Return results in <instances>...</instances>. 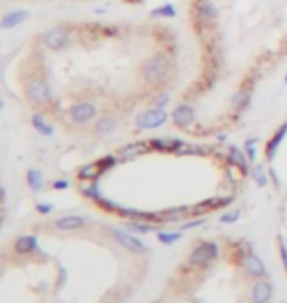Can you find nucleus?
Instances as JSON below:
<instances>
[{"label":"nucleus","mask_w":287,"mask_h":303,"mask_svg":"<svg viewBox=\"0 0 287 303\" xmlns=\"http://www.w3.org/2000/svg\"><path fill=\"white\" fill-rule=\"evenodd\" d=\"M144 79L148 83H161L169 73V61L165 55H154L144 63Z\"/></svg>","instance_id":"f257e3e1"},{"label":"nucleus","mask_w":287,"mask_h":303,"mask_svg":"<svg viewBox=\"0 0 287 303\" xmlns=\"http://www.w3.org/2000/svg\"><path fill=\"white\" fill-rule=\"evenodd\" d=\"M219 256V246L215 242H203L199 244L189 256V264L193 266H207Z\"/></svg>","instance_id":"f03ea898"},{"label":"nucleus","mask_w":287,"mask_h":303,"mask_svg":"<svg viewBox=\"0 0 287 303\" xmlns=\"http://www.w3.org/2000/svg\"><path fill=\"white\" fill-rule=\"evenodd\" d=\"M165 120H167V114H165V110H163V108H152V110H146V112H142V114L136 118L138 126H140V128H146V130H154V128H158V126H161V124H165Z\"/></svg>","instance_id":"7ed1b4c3"},{"label":"nucleus","mask_w":287,"mask_h":303,"mask_svg":"<svg viewBox=\"0 0 287 303\" xmlns=\"http://www.w3.org/2000/svg\"><path fill=\"white\" fill-rule=\"evenodd\" d=\"M28 97L30 101L35 104H45V102L51 99V91H49V85H45L41 79H32L28 83Z\"/></svg>","instance_id":"20e7f679"},{"label":"nucleus","mask_w":287,"mask_h":303,"mask_svg":"<svg viewBox=\"0 0 287 303\" xmlns=\"http://www.w3.org/2000/svg\"><path fill=\"white\" fill-rule=\"evenodd\" d=\"M112 236L124 246V248H128L130 252H134V254H142V252H146L148 250V246L140 240V238H136V236L128 235L126 231H120V229H114L112 231Z\"/></svg>","instance_id":"39448f33"},{"label":"nucleus","mask_w":287,"mask_h":303,"mask_svg":"<svg viewBox=\"0 0 287 303\" xmlns=\"http://www.w3.org/2000/svg\"><path fill=\"white\" fill-rule=\"evenodd\" d=\"M43 43L49 47V49H63L65 45L69 43V32L63 28H53L49 32L43 34Z\"/></svg>","instance_id":"423d86ee"},{"label":"nucleus","mask_w":287,"mask_h":303,"mask_svg":"<svg viewBox=\"0 0 287 303\" xmlns=\"http://www.w3.org/2000/svg\"><path fill=\"white\" fill-rule=\"evenodd\" d=\"M272 294H274L272 284L266 282V280L262 278V280H258L254 286H252L250 298H252V302L254 303H270L272 302Z\"/></svg>","instance_id":"0eeeda50"},{"label":"nucleus","mask_w":287,"mask_h":303,"mask_svg":"<svg viewBox=\"0 0 287 303\" xmlns=\"http://www.w3.org/2000/svg\"><path fill=\"white\" fill-rule=\"evenodd\" d=\"M96 114V108L93 104H89V102H81V104H75V106H71V110H69V116H71V120L73 122H89L93 116Z\"/></svg>","instance_id":"6e6552de"},{"label":"nucleus","mask_w":287,"mask_h":303,"mask_svg":"<svg viewBox=\"0 0 287 303\" xmlns=\"http://www.w3.org/2000/svg\"><path fill=\"white\" fill-rule=\"evenodd\" d=\"M244 268H246V272H248L252 278H258V280H262V278H266V276H268L264 262L256 256L254 252H250V254H246V256H244Z\"/></svg>","instance_id":"1a4fd4ad"},{"label":"nucleus","mask_w":287,"mask_h":303,"mask_svg":"<svg viewBox=\"0 0 287 303\" xmlns=\"http://www.w3.org/2000/svg\"><path fill=\"white\" fill-rule=\"evenodd\" d=\"M287 134V122L284 126H280L278 128V132L270 138V142L266 144V158L268 160H274L276 158V154H278V148H280V144L284 142V138Z\"/></svg>","instance_id":"9d476101"},{"label":"nucleus","mask_w":287,"mask_h":303,"mask_svg":"<svg viewBox=\"0 0 287 303\" xmlns=\"http://www.w3.org/2000/svg\"><path fill=\"white\" fill-rule=\"evenodd\" d=\"M193 116H195V110H193V106H189V104H181V106H177V108L173 110V120H175V124L181 126V128H185V126L191 124Z\"/></svg>","instance_id":"9b49d317"},{"label":"nucleus","mask_w":287,"mask_h":303,"mask_svg":"<svg viewBox=\"0 0 287 303\" xmlns=\"http://www.w3.org/2000/svg\"><path fill=\"white\" fill-rule=\"evenodd\" d=\"M185 146V142L177 140V138H156L152 140V148L161 150V152H179Z\"/></svg>","instance_id":"f8f14e48"},{"label":"nucleus","mask_w":287,"mask_h":303,"mask_svg":"<svg viewBox=\"0 0 287 303\" xmlns=\"http://www.w3.org/2000/svg\"><path fill=\"white\" fill-rule=\"evenodd\" d=\"M28 12L26 10H18V12H6L4 14V18L0 20V26L4 28V30H10V28H16L18 24H22V22H26L28 20Z\"/></svg>","instance_id":"ddd939ff"},{"label":"nucleus","mask_w":287,"mask_h":303,"mask_svg":"<svg viewBox=\"0 0 287 303\" xmlns=\"http://www.w3.org/2000/svg\"><path fill=\"white\" fill-rule=\"evenodd\" d=\"M85 225V219L83 217H77V215H69V217H61L55 221V227L59 231H77Z\"/></svg>","instance_id":"4468645a"},{"label":"nucleus","mask_w":287,"mask_h":303,"mask_svg":"<svg viewBox=\"0 0 287 303\" xmlns=\"http://www.w3.org/2000/svg\"><path fill=\"white\" fill-rule=\"evenodd\" d=\"M146 152H148V144L136 142V144H130V146H126V148L120 150V160L126 162V160H132V158L140 156V154H146Z\"/></svg>","instance_id":"2eb2a0df"},{"label":"nucleus","mask_w":287,"mask_h":303,"mask_svg":"<svg viewBox=\"0 0 287 303\" xmlns=\"http://www.w3.org/2000/svg\"><path fill=\"white\" fill-rule=\"evenodd\" d=\"M37 248V238L35 236H20L14 244V250L18 254H30Z\"/></svg>","instance_id":"dca6fc26"},{"label":"nucleus","mask_w":287,"mask_h":303,"mask_svg":"<svg viewBox=\"0 0 287 303\" xmlns=\"http://www.w3.org/2000/svg\"><path fill=\"white\" fill-rule=\"evenodd\" d=\"M228 162H230V166H232V168H238L242 173H246V171H248V162H246L244 154H242L238 148H230Z\"/></svg>","instance_id":"f3484780"},{"label":"nucleus","mask_w":287,"mask_h":303,"mask_svg":"<svg viewBox=\"0 0 287 303\" xmlns=\"http://www.w3.org/2000/svg\"><path fill=\"white\" fill-rule=\"evenodd\" d=\"M102 173V169L98 168V164H89V166H85V168L79 169V173H77V177L81 179V181H95L96 177Z\"/></svg>","instance_id":"a211bd4d"},{"label":"nucleus","mask_w":287,"mask_h":303,"mask_svg":"<svg viewBox=\"0 0 287 303\" xmlns=\"http://www.w3.org/2000/svg\"><path fill=\"white\" fill-rule=\"evenodd\" d=\"M32 126L41 136H51V134H53V128H51V126L45 122V118H43V116H39V114H33V116H32Z\"/></svg>","instance_id":"6ab92c4d"},{"label":"nucleus","mask_w":287,"mask_h":303,"mask_svg":"<svg viewBox=\"0 0 287 303\" xmlns=\"http://www.w3.org/2000/svg\"><path fill=\"white\" fill-rule=\"evenodd\" d=\"M126 231L148 235V233L154 231V225H152V223H146V221H130V223H126Z\"/></svg>","instance_id":"aec40b11"},{"label":"nucleus","mask_w":287,"mask_h":303,"mask_svg":"<svg viewBox=\"0 0 287 303\" xmlns=\"http://www.w3.org/2000/svg\"><path fill=\"white\" fill-rule=\"evenodd\" d=\"M28 185L32 191H41L43 189V177L37 169H30L28 171Z\"/></svg>","instance_id":"412c9836"},{"label":"nucleus","mask_w":287,"mask_h":303,"mask_svg":"<svg viewBox=\"0 0 287 303\" xmlns=\"http://www.w3.org/2000/svg\"><path fill=\"white\" fill-rule=\"evenodd\" d=\"M199 16H201V20L209 22V20H215V18H217V10H215V6H213L211 2H205V4L201 6Z\"/></svg>","instance_id":"4be33fe9"},{"label":"nucleus","mask_w":287,"mask_h":303,"mask_svg":"<svg viewBox=\"0 0 287 303\" xmlns=\"http://www.w3.org/2000/svg\"><path fill=\"white\" fill-rule=\"evenodd\" d=\"M183 238V233H158V240L161 244H173Z\"/></svg>","instance_id":"5701e85b"},{"label":"nucleus","mask_w":287,"mask_h":303,"mask_svg":"<svg viewBox=\"0 0 287 303\" xmlns=\"http://www.w3.org/2000/svg\"><path fill=\"white\" fill-rule=\"evenodd\" d=\"M248 99H250V95H248L246 91H238V93L232 97V106H236V108H244V106L248 104Z\"/></svg>","instance_id":"b1692460"},{"label":"nucleus","mask_w":287,"mask_h":303,"mask_svg":"<svg viewBox=\"0 0 287 303\" xmlns=\"http://www.w3.org/2000/svg\"><path fill=\"white\" fill-rule=\"evenodd\" d=\"M114 126H116V122H114L112 118H102V120L96 124V130H98L100 134H108L110 130H114Z\"/></svg>","instance_id":"393cba45"},{"label":"nucleus","mask_w":287,"mask_h":303,"mask_svg":"<svg viewBox=\"0 0 287 303\" xmlns=\"http://www.w3.org/2000/svg\"><path fill=\"white\" fill-rule=\"evenodd\" d=\"M252 177H254L256 183H258L260 187L268 185V177H266V171H264V168H262V166H256V168L252 169Z\"/></svg>","instance_id":"a878e982"},{"label":"nucleus","mask_w":287,"mask_h":303,"mask_svg":"<svg viewBox=\"0 0 287 303\" xmlns=\"http://www.w3.org/2000/svg\"><path fill=\"white\" fill-rule=\"evenodd\" d=\"M152 16H165V18H173L175 16V8L171 6V4H165V6H161V8H156L154 12H152Z\"/></svg>","instance_id":"bb28decb"},{"label":"nucleus","mask_w":287,"mask_h":303,"mask_svg":"<svg viewBox=\"0 0 287 303\" xmlns=\"http://www.w3.org/2000/svg\"><path fill=\"white\" fill-rule=\"evenodd\" d=\"M256 138H250V140H246V144H244V148H246V156H248V160L250 162H256Z\"/></svg>","instance_id":"cd10ccee"},{"label":"nucleus","mask_w":287,"mask_h":303,"mask_svg":"<svg viewBox=\"0 0 287 303\" xmlns=\"http://www.w3.org/2000/svg\"><path fill=\"white\" fill-rule=\"evenodd\" d=\"M240 219V211H230V213H226L221 217V223L223 225H232V223H236Z\"/></svg>","instance_id":"c85d7f7f"},{"label":"nucleus","mask_w":287,"mask_h":303,"mask_svg":"<svg viewBox=\"0 0 287 303\" xmlns=\"http://www.w3.org/2000/svg\"><path fill=\"white\" fill-rule=\"evenodd\" d=\"M96 164H98V168L102 169V171H106V169H110L112 166H114V164H116V158H114V156H106V158L98 160Z\"/></svg>","instance_id":"c756f323"},{"label":"nucleus","mask_w":287,"mask_h":303,"mask_svg":"<svg viewBox=\"0 0 287 303\" xmlns=\"http://www.w3.org/2000/svg\"><path fill=\"white\" fill-rule=\"evenodd\" d=\"M96 203H98L102 209H106V211H118V205H116V203L108 201V199H104V197H100V199H98Z\"/></svg>","instance_id":"7c9ffc66"},{"label":"nucleus","mask_w":287,"mask_h":303,"mask_svg":"<svg viewBox=\"0 0 287 303\" xmlns=\"http://www.w3.org/2000/svg\"><path fill=\"white\" fill-rule=\"evenodd\" d=\"M35 209H37V213H41V215H49V213L53 211V205H45V203H39Z\"/></svg>","instance_id":"2f4dec72"},{"label":"nucleus","mask_w":287,"mask_h":303,"mask_svg":"<svg viewBox=\"0 0 287 303\" xmlns=\"http://www.w3.org/2000/svg\"><path fill=\"white\" fill-rule=\"evenodd\" d=\"M280 252H282V260H284V268L287 272V244L282 240V244H280Z\"/></svg>","instance_id":"473e14b6"},{"label":"nucleus","mask_w":287,"mask_h":303,"mask_svg":"<svg viewBox=\"0 0 287 303\" xmlns=\"http://www.w3.org/2000/svg\"><path fill=\"white\" fill-rule=\"evenodd\" d=\"M69 187V181L67 179H57L55 183H53V189H67Z\"/></svg>","instance_id":"72a5a7b5"},{"label":"nucleus","mask_w":287,"mask_h":303,"mask_svg":"<svg viewBox=\"0 0 287 303\" xmlns=\"http://www.w3.org/2000/svg\"><path fill=\"white\" fill-rule=\"evenodd\" d=\"M203 223H205V217H203V219H197V221H191V223H185L183 229H193V227H199V225H203Z\"/></svg>","instance_id":"f704fd0d"},{"label":"nucleus","mask_w":287,"mask_h":303,"mask_svg":"<svg viewBox=\"0 0 287 303\" xmlns=\"http://www.w3.org/2000/svg\"><path fill=\"white\" fill-rule=\"evenodd\" d=\"M165 102H167V95L160 97V101L156 102V106H158V108H163V106H165Z\"/></svg>","instance_id":"c9c22d12"},{"label":"nucleus","mask_w":287,"mask_h":303,"mask_svg":"<svg viewBox=\"0 0 287 303\" xmlns=\"http://www.w3.org/2000/svg\"><path fill=\"white\" fill-rule=\"evenodd\" d=\"M284 83H287V75H286V79H284Z\"/></svg>","instance_id":"e433bc0d"}]
</instances>
